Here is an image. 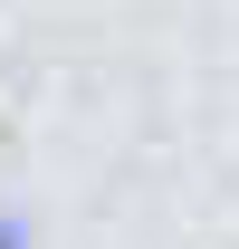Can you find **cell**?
I'll use <instances>...</instances> for the list:
<instances>
[{"mask_svg": "<svg viewBox=\"0 0 239 249\" xmlns=\"http://www.w3.org/2000/svg\"><path fill=\"white\" fill-rule=\"evenodd\" d=\"M0 249H29V220L19 211H0Z\"/></svg>", "mask_w": 239, "mask_h": 249, "instance_id": "obj_1", "label": "cell"}]
</instances>
